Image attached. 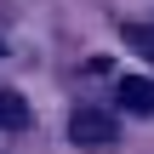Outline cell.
<instances>
[{
  "instance_id": "1",
  "label": "cell",
  "mask_w": 154,
  "mask_h": 154,
  "mask_svg": "<svg viewBox=\"0 0 154 154\" xmlns=\"http://www.w3.org/2000/svg\"><path fill=\"white\" fill-rule=\"evenodd\" d=\"M69 137H74L80 149H114V143H120V120H114L109 109H74V114H69Z\"/></svg>"
},
{
  "instance_id": "2",
  "label": "cell",
  "mask_w": 154,
  "mask_h": 154,
  "mask_svg": "<svg viewBox=\"0 0 154 154\" xmlns=\"http://www.w3.org/2000/svg\"><path fill=\"white\" fill-rule=\"evenodd\" d=\"M120 103H126L131 114H154V80L126 74V80H120Z\"/></svg>"
},
{
  "instance_id": "3",
  "label": "cell",
  "mask_w": 154,
  "mask_h": 154,
  "mask_svg": "<svg viewBox=\"0 0 154 154\" xmlns=\"http://www.w3.org/2000/svg\"><path fill=\"white\" fill-rule=\"evenodd\" d=\"M0 126H6V131H23V126H29V103H23L17 91H0Z\"/></svg>"
},
{
  "instance_id": "4",
  "label": "cell",
  "mask_w": 154,
  "mask_h": 154,
  "mask_svg": "<svg viewBox=\"0 0 154 154\" xmlns=\"http://www.w3.org/2000/svg\"><path fill=\"white\" fill-rule=\"evenodd\" d=\"M120 34H126V46H131V51H143V57L154 63V23H126Z\"/></svg>"
}]
</instances>
